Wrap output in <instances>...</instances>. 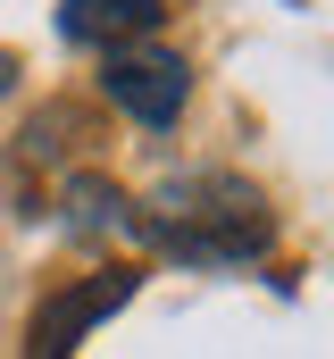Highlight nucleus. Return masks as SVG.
I'll list each match as a JSON object with an SVG mask.
<instances>
[{
    "mask_svg": "<svg viewBox=\"0 0 334 359\" xmlns=\"http://www.w3.org/2000/svg\"><path fill=\"white\" fill-rule=\"evenodd\" d=\"M159 25V0H67L59 8V34L67 42H100V50H126Z\"/></svg>",
    "mask_w": 334,
    "mask_h": 359,
    "instance_id": "nucleus-4",
    "label": "nucleus"
},
{
    "mask_svg": "<svg viewBox=\"0 0 334 359\" xmlns=\"http://www.w3.org/2000/svg\"><path fill=\"white\" fill-rule=\"evenodd\" d=\"M134 284H142L134 268H100V276H84V284H67V292H51V301L34 309V359H67L109 309L134 301Z\"/></svg>",
    "mask_w": 334,
    "mask_h": 359,
    "instance_id": "nucleus-3",
    "label": "nucleus"
},
{
    "mask_svg": "<svg viewBox=\"0 0 334 359\" xmlns=\"http://www.w3.org/2000/svg\"><path fill=\"white\" fill-rule=\"evenodd\" d=\"M100 92H109L134 126H175L184 100H192V67H184L175 50H159V42H126V50L100 59Z\"/></svg>",
    "mask_w": 334,
    "mask_h": 359,
    "instance_id": "nucleus-2",
    "label": "nucleus"
},
{
    "mask_svg": "<svg viewBox=\"0 0 334 359\" xmlns=\"http://www.w3.org/2000/svg\"><path fill=\"white\" fill-rule=\"evenodd\" d=\"M8 84H17V59H8V50H0V92H8Z\"/></svg>",
    "mask_w": 334,
    "mask_h": 359,
    "instance_id": "nucleus-6",
    "label": "nucleus"
},
{
    "mask_svg": "<svg viewBox=\"0 0 334 359\" xmlns=\"http://www.w3.org/2000/svg\"><path fill=\"white\" fill-rule=\"evenodd\" d=\"M67 209H76V234H142L134 201H126L117 184H100V176H76V184H67Z\"/></svg>",
    "mask_w": 334,
    "mask_h": 359,
    "instance_id": "nucleus-5",
    "label": "nucleus"
},
{
    "mask_svg": "<svg viewBox=\"0 0 334 359\" xmlns=\"http://www.w3.org/2000/svg\"><path fill=\"white\" fill-rule=\"evenodd\" d=\"M142 234L167 243L175 259H259L267 251V201L243 176H218V168H192V176L159 184V217H142Z\"/></svg>",
    "mask_w": 334,
    "mask_h": 359,
    "instance_id": "nucleus-1",
    "label": "nucleus"
}]
</instances>
